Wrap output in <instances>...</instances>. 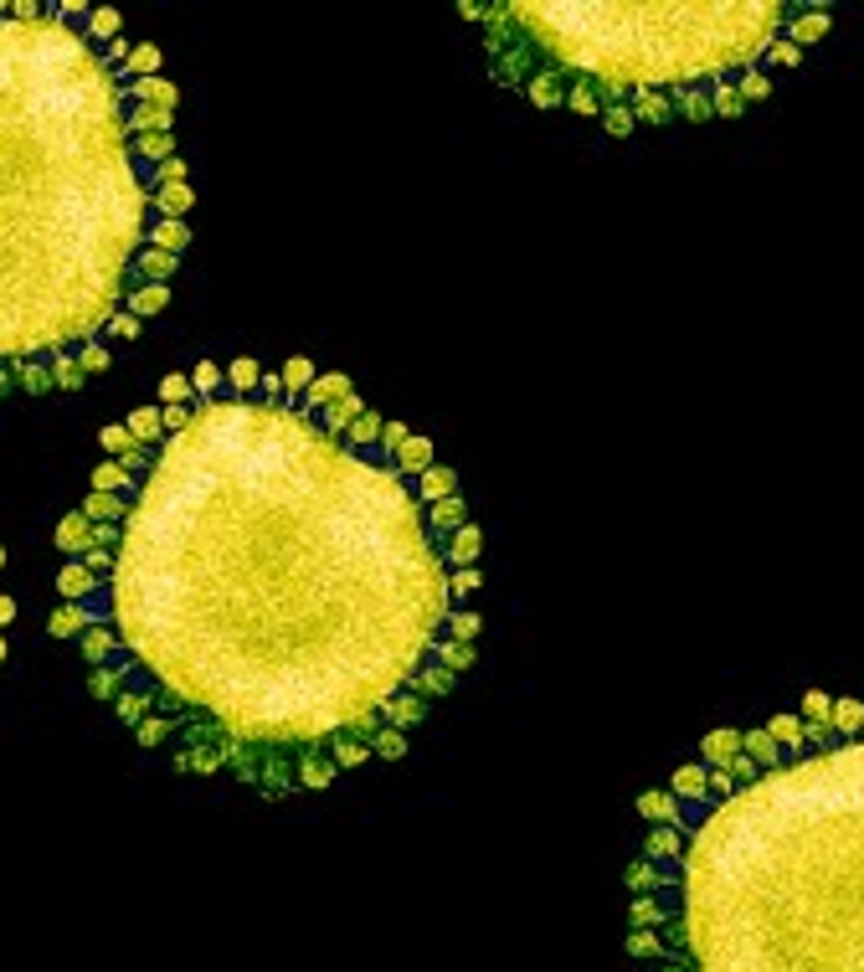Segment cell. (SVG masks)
<instances>
[{"instance_id":"obj_1","label":"cell","mask_w":864,"mask_h":972,"mask_svg":"<svg viewBox=\"0 0 864 972\" xmlns=\"http://www.w3.org/2000/svg\"><path fill=\"white\" fill-rule=\"evenodd\" d=\"M103 592L88 612L170 726V767L258 798L324 792L340 746L376 751L453 612L417 479L288 391L196 402L134 489Z\"/></svg>"},{"instance_id":"obj_2","label":"cell","mask_w":864,"mask_h":972,"mask_svg":"<svg viewBox=\"0 0 864 972\" xmlns=\"http://www.w3.org/2000/svg\"><path fill=\"white\" fill-rule=\"evenodd\" d=\"M623 870L643 972H864V731L803 726L772 762L705 767L695 798L643 792Z\"/></svg>"},{"instance_id":"obj_3","label":"cell","mask_w":864,"mask_h":972,"mask_svg":"<svg viewBox=\"0 0 864 972\" xmlns=\"http://www.w3.org/2000/svg\"><path fill=\"white\" fill-rule=\"evenodd\" d=\"M124 78L78 26L0 21V366L83 350L124 309L155 206Z\"/></svg>"},{"instance_id":"obj_4","label":"cell","mask_w":864,"mask_h":972,"mask_svg":"<svg viewBox=\"0 0 864 972\" xmlns=\"http://www.w3.org/2000/svg\"><path fill=\"white\" fill-rule=\"evenodd\" d=\"M798 16V0H510L484 6L479 36L489 78L540 114L571 108L576 119H602L607 108H633L638 124H705L720 98L767 72Z\"/></svg>"},{"instance_id":"obj_5","label":"cell","mask_w":864,"mask_h":972,"mask_svg":"<svg viewBox=\"0 0 864 972\" xmlns=\"http://www.w3.org/2000/svg\"><path fill=\"white\" fill-rule=\"evenodd\" d=\"M175 273H180V258H175V252L144 247L139 258H134V268H129V294H134V288H144V283H170Z\"/></svg>"},{"instance_id":"obj_6","label":"cell","mask_w":864,"mask_h":972,"mask_svg":"<svg viewBox=\"0 0 864 972\" xmlns=\"http://www.w3.org/2000/svg\"><path fill=\"white\" fill-rule=\"evenodd\" d=\"M103 592V582H98V576L83 566V561H67L62 571H57V597L62 602H93Z\"/></svg>"},{"instance_id":"obj_7","label":"cell","mask_w":864,"mask_h":972,"mask_svg":"<svg viewBox=\"0 0 864 972\" xmlns=\"http://www.w3.org/2000/svg\"><path fill=\"white\" fill-rule=\"evenodd\" d=\"M124 129H129V139H139V134H170V129H175V108H160V103H129Z\"/></svg>"},{"instance_id":"obj_8","label":"cell","mask_w":864,"mask_h":972,"mask_svg":"<svg viewBox=\"0 0 864 972\" xmlns=\"http://www.w3.org/2000/svg\"><path fill=\"white\" fill-rule=\"evenodd\" d=\"M463 525H468V504H463V494H453V499H438V504H427V530L438 535L443 546H448V540H453Z\"/></svg>"},{"instance_id":"obj_9","label":"cell","mask_w":864,"mask_h":972,"mask_svg":"<svg viewBox=\"0 0 864 972\" xmlns=\"http://www.w3.org/2000/svg\"><path fill=\"white\" fill-rule=\"evenodd\" d=\"M57 551L62 556H88L93 551V520L83 510H72L57 520Z\"/></svg>"},{"instance_id":"obj_10","label":"cell","mask_w":864,"mask_h":972,"mask_svg":"<svg viewBox=\"0 0 864 972\" xmlns=\"http://www.w3.org/2000/svg\"><path fill=\"white\" fill-rule=\"evenodd\" d=\"M355 386H350V376H340V371H330V376H314V386L299 396V412H324V407H335L340 396H350Z\"/></svg>"},{"instance_id":"obj_11","label":"cell","mask_w":864,"mask_h":972,"mask_svg":"<svg viewBox=\"0 0 864 972\" xmlns=\"http://www.w3.org/2000/svg\"><path fill=\"white\" fill-rule=\"evenodd\" d=\"M78 648H83V664H88V669H103V664L119 659V633L108 628V623H93V628L78 638Z\"/></svg>"},{"instance_id":"obj_12","label":"cell","mask_w":864,"mask_h":972,"mask_svg":"<svg viewBox=\"0 0 864 972\" xmlns=\"http://www.w3.org/2000/svg\"><path fill=\"white\" fill-rule=\"evenodd\" d=\"M360 412H371V407H366V396H355V391H350V396H340L335 407H324V412H309V417H314V422H319L324 432H330V438H345V432H350V422H355Z\"/></svg>"},{"instance_id":"obj_13","label":"cell","mask_w":864,"mask_h":972,"mask_svg":"<svg viewBox=\"0 0 864 972\" xmlns=\"http://www.w3.org/2000/svg\"><path fill=\"white\" fill-rule=\"evenodd\" d=\"M129 155L139 170H155V165L175 160V134H139V139H129Z\"/></svg>"},{"instance_id":"obj_14","label":"cell","mask_w":864,"mask_h":972,"mask_svg":"<svg viewBox=\"0 0 864 972\" xmlns=\"http://www.w3.org/2000/svg\"><path fill=\"white\" fill-rule=\"evenodd\" d=\"M88 628H93L88 602H62L52 618H47V633H52V638H83Z\"/></svg>"},{"instance_id":"obj_15","label":"cell","mask_w":864,"mask_h":972,"mask_svg":"<svg viewBox=\"0 0 864 972\" xmlns=\"http://www.w3.org/2000/svg\"><path fill=\"white\" fill-rule=\"evenodd\" d=\"M124 309L144 324V319H155V314H165L170 309V283H144V288H134V294H124Z\"/></svg>"},{"instance_id":"obj_16","label":"cell","mask_w":864,"mask_h":972,"mask_svg":"<svg viewBox=\"0 0 864 972\" xmlns=\"http://www.w3.org/2000/svg\"><path fill=\"white\" fill-rule=\"evenodd\" d=\"M427 705H432V700H422L417 690H402V695L386 705V726H391V731H412V726H422V720H427Z\"/></svg>"},{"instance_id":"obj_17","label":"cell","mask_w":864,"mask_h":972,"mask_svg":"<svg viewBox=\"0 0 864 972\" xmlns=\"http://www.w3.org/2000/svg\"><path fill=\"white\" fill-rule=\"evenodd\" d=\"M479 556H484V530L468 520V525L448 540V571H458V566H479Z\"/></svg>"},{"instance_id":"obj_18","label":"cell","mask_w":864,"mask_h":972,"mask_svg":"<svg viewBox=\"0 0 864 972\" xmlns=\"http://www.w3.org/2000/svg\"><path fill=\"white\" fill-rule=\"evenodd\" d=\"M124 98L129 103H160V108H175L180 103V88L170 78H139V83H124Z\"/></svg>"},{"instance_id":"obj_19","label":"cell","mask_w":864,"mask_h":972,"mask_svg":"<svg viewBox=\"0 0 864 972\" xmlns=\"http://www.w3.org/2000/svg\"><path fill=\"white\" fill-rule=\"evenodd\" d=\"M129 432L139 448H160L165 443V412L160 407H134L129 412Z\"/></svg>"},{"instance_id":"obj_20","label":"cell","mask_w":864,"mask_h":972,"mask_svg":"<svg viewBox=\"0 0 864 972\" xmlns=\"http://www.w3.org/2000/svg\"><path fill=\"white\" fill-rule=\"evenodd\" d=\"M453 494H458V474H453V468L432 463L427 474H417V499L422 504H438V499H453Z\"/></svg>"},{"instance_id":"obj_21","label":"cell","mask_w":864,"mask_h":972,"mask_svg":"<svg viewBox=\"0 0 864 972\" xmlns=\"http://www.w3.org/2000/svg\"><path fill=\"white\" fill-rule=\"evenodd\" d=\"M736 751H741V726H720V731H710L700 741V762L705 767H720V762H731Z\"/></svg>"},{"instance_id":"obj_22","label":"cell","mask_w":864,"mask_h":972,"mask_svg":"<svg viewBox=\"0 0 864 972\" xmlns=\"http://www.w3.org/2000/svg\"><path fill=\"white\" fill-rule=\"evenodd\" d=\"M16 391L21 396H57L52 360H26V366H16Z\"/></svg>"},{"instance_id":"obj_23","label":"cell","mask_w":864,"mask_h":972,"mask_svg":"<svg viewBox=\"0 0 864 972\" xmlns=\"http://www.w3.org/2000/svg\"><path fill=\"white\" fill-rule=\"evenodd\" d=\"M160 47L155 42H134V52H129V62L119 67V78L124 83H139V78H160Z\"/></svg>"},{"instance_id":"obj_24","label":"cell","mask_w":864,"mask_h":972,"mask_svg":"<svg viewBox=\"0 0 864 972\" xmlns=\"http://www.w3.org/2000/svg\"><path fill=\"white\" fill-rule=\"evenodd\" d=\"M453 684H458V674L432 659V664H422V674L412 679V690H417L422 700H443V695H453Z\"/></svg>"},{"instance_id":"obj_25","label":"cell","mask_w":864,"mask_h":972,"mask_svg":"<svg viewBox=\"0 0 864 972\" xmlns=\"http://www.w3.org/2000/svg\"><path fill=\"white\" fill-rule=\"evenodd\" d=\"M381 432H386V417H381V412H360V417L350 422V432H345V443L360 448V453H376V448H381Z\"/></svg>"},{"instance_id":"obj_26","label":"cell","mask_w":864,"mask_h":972,"mask_svg":"<svg viewBox=\"0 0 864 972\" xmlns=\"http://www.w3.org/2000/svg\"><path fill=\"white\" fill-rule=\"evenodd\" d=\"M93 489H98V494H134L139 479H129V468H124L119 458H103V463L93 468Z\"/></svg>"},{"instance_id":"obj_27","label":"cell","mask_w":864,"mask_h":972,"mask_svg":"<svg viewBox=\"0 0 864 972\" xmlns=\"http://www.w3.org/2000/svg\"><path fill=\"white\" fill-rule=\"evenodd\" d=\"M191 201H196L191 180H186V186H160V191H150V206H155V216H170V222H180V216L191 211Z\"/></svg>"},{"instance_id":"obj_28","label":"cell","mask_w":864,"mask_h":972,"mask_svg":"<svg viewBox=\"0 0 864 972\" xmlns=\"http://www.w3.org/2000/svg\"><path fill=\"white\" fill-rule=\"evenodd\" d=\"M83 515H88L93 525H119V520L129 515V504H124V494H98V489H93V494L83 499Z\"/></svg>"},{"instance_id":"obj_29","label":"cell","mask_w":864,"mask_h":972,"mask_svg":"<svg viewBox=\"0 0 864 972\" xmlns=\"http://www.w3.org/2000/svg\"><path fill=\"white\" fill-rule=\"evenodd\" d=\"M396 468H402L407 479L427 474V468H432V438H417V432H412V438L396 448Z\"/></svg>"},{"instance_id":"obj_30","label":"cell","mask_w":864,"mask_h":972,"mask_svg":"<svg viewBox=\"0 0 864 972\" xmlns=\"http://www.w3.org/2000/svg\"><path fill=\"white\" fill-rule=\"evenodd\" d=\"M52 381H57V396H72V391H83L88 371H83L78 350H72V355H52Z\"/></svg>"},{"instance_id":"obj_31","label":"cell","mask_w":864,"mask_h":972,"mask_svg":"<svg viewBox=\"0 0 864 972\" xmlns=\"http://www.w3.org/2000/svg\"><path fill=\"white\" fill-rule=\"evenodd\" d=\"M83 36H88V42H119V36H124V16L114 6H93Z\"/></svg>"},{"instance_id":"obj_32","label":"cell","mask_w":864,"mask_h":972,"mask_svg":"<svg viewBox=\"0 0 864 972\" xmlns=\"http://www.w3.org/2000/svg\"><path fill=\"white\" fill-rule=\"evenodd\" d=\"M258 381H263V366L252 355H237L232 366H227V386H232V396H258Z\"/></svg>"},{"instance_id":"obj_33","label":"cell","mask_w":864,"mask_h":972,"mask_svg":"<svg viewBox=\"0 0 864 972\" xmlns=\"http://www.w3.org/2000/svg\"><path fill=\"white\" fill-rule=\"evenodd\" d=\"M278 376H283V391H288V396H304V391L314 386V376H319V371H314V360H309V355H288Z\"/></svg>"},{"instance_id":"obj_34","label":"cell","mask_w":864,"mask_h":972,"mask_svg":"<svg viewBox=\"0 0 864 972\" xmlns=\"http://www.w3.org/2000/svg\"><path fill=\"white\" fill-rule=\"evenodd\" d=\"M191 242V227L186 222H170V216H155V227H150V247H160V252H175L180 258V247Z\"/></svg>"},{"instance_id":"obj_35","label":"cell","mask_w":864,"mask_h":972,"mask_svg":"<svg viewBox=\"0 0 864 972\" xmlns=\"http://www.w3.org/2000/svg\"><path fill=\"white\" fill-rule=\"evenodd\" d=\"M114 715H119V726H139V720H150L155 715V700L150 695H144V690H124L119 700H114Z\"/></svg>"},{"instance_id":"obj_36","label":"cell","mask_w":864,"mask_h":972,"mask_svg":"<svg viewBox=\"0 0 864 972\" xmlns=\"http://www.w3.org/2000/svg\"><path fill=\"white\" fill-rule=\"evenodd\" d=\"M119 690H124V674H119V664H103V669H88V695H93V700H103V705H114V700H119Z\"/></svg>"},{"instance_id":"obj_37","label":"cell","mask_w":864,"mask_h":972,"mask_svg":"<svg viewBox=\"0 0 864 972\" xmlns=\"http://www.w3.org/2000/svg\"><path fill=\"white\" fill-rule=\"evenodd\" d=\"M222 381H227V371L222 366H216V360H196V371H191V386H196V396H201V402H211V396L216 391H222Z\"/></svg>"},{"instance_id":"obj_38","label":"cell","mask_w":864,"mask_h":972,"mask_svg":"<svg viewBox=\"0 0 864 972\" xmlns=\"http://www.w3.org/2000/svg\"><path fill=\"white\" fill-rule=\"evenodd\" d=\"M803 726H834V695H823V690H808L803 695Z\"/></svg>"},{"instance_id":"obj_39","label":"cell","mask_w":864,"mask_h":972,"mask_svg":"<svg viewBox=\"0 0 864 972\" xmlns=\"http://www.w3.org/2000/svg\"><path fill=\"white\" fill-rule=\"evenodd\" d=\"M98 443H103V453L108 458H124V453H134L139 443H134V432H129V422H108L103 432H98Z\"/></svg>"},{"instance_id":"obj_40","label":"cell","mask_w":864,"mask_h":972,"mask_svg":"<svg viewBox=\"0 0 864 972\" xmlns=\"http://www.w3.org/2000/svg\"><path fill=\"white\" fill-rule=\"evenodd\" d=\"M479 633H484L479 612H468V607H453V612H448V638H453V643H474Z\"/></svg>"},{"instance_id":"obj_41","label":"cell","mask_w":864,"mask_h":972,"mask_svg":"<svg viewBox=\"0 0 864 972\" xmlns=\"http://www.w3.org/2000/svg\"><path fill=\"white\" fill-rule=\"evenodd\" d=\"M834 731L859 736L864 731V700H834Z\"/></svg>"},{"instance_id":"obj_42","label":"cell","mask_w":864,"mask_h":972,"mask_svg":"<svg viewBox=\"0 0 864 972\" xmlns=\"http://www.w3.org/2000/svg\"><path fill=\"white\" fill-rule=\"evenodd\" d=\"M191 402H196L191 376H165L160 381V407H191Z\"/></svg>"},{"instance_id":"obj_43","label":"cell","mask_w":864,"mask_h":972,"mask_svg":"<svg viewBox=\"0 0 864 972\" xmlns=\"http://www.w3.org/2000/svg\"><path fill=\"white\" fill-rule=\"evenodd\" d=\"M438 664L453 669V674L474 669V643H453V638H443V643H438Z\"/></svg>"},{"instance_id":"obj_44","label":"cell","mask_w":864,"mask_h":972,"mask_svg":"<svg viewBox=\"0 0 864 972\" xmlns=\"http://www.w3.org/2000/svg\"><path fill=\"white\" fill-rule=\"evenodd\" d=\"M144 186L150 191H160V186H186V160H165V165H155V170H144Z\"/></svg>"},{"instance_id":"obj_45","label":"cell","mask_w":864,"mask_h":972,"mask_svg":"<svg viewBox=\"0 0 864 972\" xmlns=\"http://www.w3.org/2000/svg\"><path fill=\"white\" fill-rule=\"evenodd\" d=\"M134 741H139L144 751H165V746H170V726H165L160 715H150V720H139V726H134Z\"/></svg>"},{"instance_id":"obj_46","label":"cell","mask_w":864,"mask_h":972,"mask_svg":"<svg viewBox=\"0 0 864 972\" xmlns=\"http://www.w3.org/2000/svg\"><path fill=\"white\" fill-rule=\"evenodd\" d=\"M479 587H484V571H479V566H458V571H448V592H453V602L474 597Z\"/></svg>"},{"instance_id":"obj_47","label":"cell","mask_w":864,"mask_h":972,"mask_svg":"<svg viewBox=\"0 0 864 972\" xmlns=\"http://www.w3.org/2000/svg\"><path fill=\"white\" fill-rule=\"evenodd\" d=\"M767 731H772L782 746H798V741H803V715H772Z\"/></svg>"},{"instance_id":"obj_48","label":"cell","mask_w":864,"mask_h":972,"mask_svg":"<svg viewBox=\"0 0 864 972\" xmlns=\"http://www.w3.org/2000/svg\"><path fill=\"white\" fill-rule=\"evenodd\" d=\"M407 756V731H381L376 736V762H402Z\"/></svg>"},{"instance_id":"obj_49","label":"cell","mask_w":864,"mask_h":972,"mask_svg":"<svg viewBox=\"0 0 864 972\" xmlns=\"http://www.w3.org/2000/svg\"><path fill=\"white\" fill-rule=\"evenodd\" d=\"M83 566L98 576V582L108 587V576H114V566H119V551H103V546H93L88 556H83Z\"/></svg>"},{"instance_id":"obj_50","label":"cell","mask_w":864,"mask_h":972,"mask_svg":"<svg viewBox=\"0 0 864 972\" xmlns=\"http://www.w3.org/2000/svg\"><path fill=\"white\" fill-rule=\"evenodd\" d=\"M602 129H607L612 139H628V134L638 129V119H633V108H607V114H602Z\"/></svg>"},{"instance_id":"obj_51","label":"cell","mask_w":864,"mask_h":972,"mask_svg":"<svg viewBox=\"0 0 864 972\" xmlns=\"http://www.w3.org/2000/svg\"><path fill=\"white\" fill-rule=\"evenodd\" d=\"M78 360H83V371H88V376H103V371H108V360H114V355H108L98 340H88V345L78 350Z\"/></svg>"},{"instance_id":"obj_52","label":"cell","mask_w":864,"mask_h":972,"mask_svg":"<svg viewBox=\"0 0 864 972\" xmlns=\"http://www.w3.org/2000/svg\"><path fill=\"white\" fill-rule=\"evenodd\" d=\"M160 412H165V438H180L196 422V407H160Z\"/></svg>"},{"instance_id":"obj_53","label":"cell","mask_w":864,"mask_h":972,"mask_svg":"<svg viewBox=\"0 0 864 972\" xmlns=\"http://www.w3.org/2000/svg\"><path fill=\"white\" fill-rule=\"evenodd\" d=\"M103 330H108V335H114V340H134V335L144 330V324H139V319H134L129 309H119L114 319H108V324H103Z\"/></svg>"},{"instance_id":"obj_54","label":"cell","mask_w":864,"mask_h":972,"mask_svg":"<svg viewBox=\"0 0 864 972\" xmlns=\"http://www.w3.org/2000/svg\"><path fill=\"white\" fill-rule=\"evenodd\" d=\"M119 463L129 468V479H144V474L155 468V448H134V453H124Z\"/></svg>"},{"instance_id":"obj_55","label":"cell","mask_w":864,"mask_h":972,"mask_svg":"<svg viewBox=\"0 0 864 972\" xmlns=\"http://www.w3.org/2000/svg\"><path fill=\"white\" fill-rule=\"evenodd\" d=\"M0 396H16V366H0Z\"/></svg>"},{"instance_id":"obj_56","label":"cell","mask_w":864,"mask_h":972,"mask_svg":"<svg viewBox=\"0 0 864 972\" xmlns=\"http://www.w3.org/2000/svg\"><path fill=\"white\" fill-rule=\"evenodd\" d=\"M458 16H463V21H484V6H479V0H463Z\"/></svg>"},{"instance_id":"obj_57","label":"cell","mask_w":864,"mask_h":972,"mask_svg":"<svg viewBox=\"0 0 864 972\" xmlns=\"http://www.w3.org/2000/svg\"><path fill=\"white\" fill-rule=\"evenodd\" d=\"M11 618H16V602H11V597H6V592H0V628H6V623H11Z\"/></svg>"},{"instance_id":"obj_58","label":"cell","mask_w":864,"mask_h":972,"mask_svg":"<svg viewBox=\"0 0 864 972\" xmlns=\"http://www.w3.org/2000/svg\"><path fill=\"white\" fill-rule=\"evenodd\" d=\"M6 654H11V648H6V633H0V664H6Z\"/></svg>"},{"instance_id":"obj_59","label":"cell","mask_w":864,"mask_h":972,"mask_svg":"<svg viewBox=\"0 0 864 972\" xmlns=\"http://www.w3.org/2000/svg\"><path fill=\"white\" fill-rule=\"evenodd\" d=\"M0 566H6V546H0Z\"/></svg>"}]
</instances>
